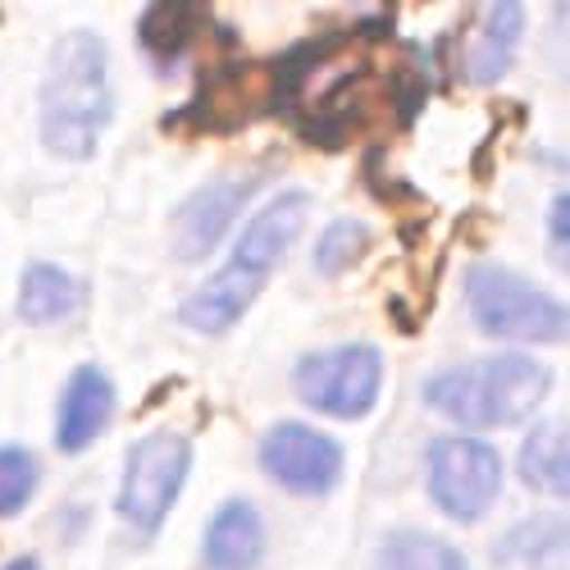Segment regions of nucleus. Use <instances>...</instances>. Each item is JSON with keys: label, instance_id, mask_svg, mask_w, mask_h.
<instances>
[{"label": "nucleus", "instance_id": "f257e3e1", "mask_svg": "<svg viewBox=\"0 0 570 570\" xmlns=\"http://www.w3.org/2000/svg\"><path fill=\"white\" fill-rule=\"evenodd\" d=\"M306 215H311V193H302V187H288L269 206H261L247 219L243 237H237L228 265L178 306V320L187 328H197V334H224V328H233L252 311V302L261 297L278 261L288 256V247L297 243V233L306 228Z\"/></svg>", "mask_w": 570, "mask_h": 570}, {"label": "nucleus", "instance_id": "f03ea898", "mask_svg": "<svg viewBox=\"0 0 570 570\" xmlns=\"http://www.w3.org/2000/svg\"><path fill=\"white\" fill-rule=\"evenodd\" d=\"M115 115L110 51L97 32L73 28L56 41L41 82V141L51 156L87 160Z\"/></svg>", "mask_w": 570, "mask_h": 570}, {"label": "nucleus", "instance_id": "7ed1b4c3", "mask_svg": "<svg viewBox=\"0 0 570 570\" xmlns=\"http://www.w3.org/2000/svg\"><path fill=\"white\" fill-rule=\"evenodd\" d=\"M548 389L552 370L543 361L507 352L439 370L424 384V402L461 430H502V424H520L525 415H534Z\"/></svg>", "mask_w": 570, "mask_h": 570}, {"label": "nucleus", "instance_id": "20e7f679", "mask_svg": "<svg viewBox=\"0 0 570 570\" xmlns=\"http://www.w3.org/2000/svg\"><path fill=\"white\" fill-rule=\"evenodd\" d=\"M465 306L480 334L502 343H566L570 328V315L552 293L502 265H474L465 274Z\"/></svg>", "mask_w": 570, "mask_h": 570}, {"label": "nucleus", "instance_id": "39448f33", "mask_svg": "<svg viewBox=\"0 0 570 570\" xmlns=\"http://www.w3.org/2000/svg\"><path fill=\"white\" fill-rule=\"evenodd\" d=\"M193 470V443L174 430H156L147 439H137L124 461V484H119V515L137 534H160L169 520L183 480Z\"/></svg>", "mask_w": 570, "mask_h": 570}, {"label": "nucleus", "instance_id": "423d86ee", "mask_svg": "<svg viewBox=\"0 0 570 570\" xmlns=\"http://www.w3.org/2000/svg\"><path fill=\"white\" fill-rule=\"evenodd\" d=\"M293 384L311 411L334 415V420H361L374 411L379 389H384V356L370 343L328 347L297 365Z\"/></svg>", "mask_w": 570, "mask_h": 570}, {"label": "nucleus", "instance_id": "0eeeda50", "mask_svg": "<svg viewBox=\"0 0 570 570\" xmlns=\"http://www.w3.org/2000/svg\"><path fill=\"white\" fill-rule=\"evenodd\" d=\"M502 493V452L470 434H443L430 443V498L443 515L474 525Z\"/></svg>", "mask_w": 570, "mask_h": 570}, {"label": "nucleus", "instance_id": "6e6552de", "mask_svg": "<svg viewBox=\"0 0 570 570\" xmlns=\"http://www.w3.org/2000/svg\"><path fill=\"white\" fill-rule=\"evenodd\" d=\"M261 465L274 484H283L297 498H324L343 480V448L311 430V424L283 420L261 439Z\"/></svg>", "mask_w": 570, "mask_h": 570}, {"label": "nucleus", "instance_id": "1a4fd4ad", "mask_svg": "<svg viewBox=\"0 0 570 570\" xmlns=\"http://www.w3.org/2000/svg\"><path fill=\"white\" fill-rule=\"evenodd\" d=\"M256 187H261L256 174H224V178L197 187V193L174 210V224H169L174 256L187 265L206 261L219 247V237L228 233V224L237 219V210L252 202Z\"/></svg>", "mask_w": 570, "mask_h": 570}, {"label": "nucleus", "instance_id": "9d476101", "mask_svg": "<svg viewBox=\"0 0 570 570\" xmlns=\"http://www.w3.org/2000/svg\"><path fill=\"white\" fill-rule=\"evenodd\" d=\"M520 37H525V6L515 0H493V6H480L470 14V28L461 32V51H456V73L470 87H489L498 82L515 51Z\"/></svg>", "mask_w": 570, "mask_h": 570}, {"label": "nucleus", "instance_id": "9b49d317", "mask_svg": "<svg viewBox=\"0 0 570 570\" xmlns=\"http://www.w3.org/2000/svg\"><path fill=\"white\" fill-rule=\"evenodd\" d=\"M115 415V384L101 365H78L65 384L60 411H56V448L60 452H87L101 439V430Z\"/></svg>", "mask_w": 570, "mask_h": 570}, {"label": "nucleus", "instance_id": "f8f14e48", "mask_svg": "<svg viewBox=\"0 0 570 570\" xmlns=\"http://www.w3.org/2000/svg\"><path fill=\"white\" fill-rule=\"evenodd\" d=\"M265 557V520L252 502H224L206 530L210 570H256Z\"/></svg>", "mask_w": 570, "mask_h": 570}, {"label": "nucleus", "instance_id": "ddd939ff", "mask_svg": "<svg viewBox=\"0 0 570 570\" xmlns=\"http://www.w3.org/2000/svg\"><path fill=\"white\" fill-rule=\"evenodd\" d=\"M82 306L78 278L65 274L60 265H28L19 283V315L28 324H56Z\"/></svg>", "mask_w": 570, "mask_h": 570}, {"label": "nucleus", "instance_id": "4468645a", "mask_svg": "<svg viewBox=\"0 0 570 570\" xmlns=\"http://www.w3.org/2000/svg\"><path fill=\"white\" fill-rule=\"evenodd\" d=\"M566 420H548L525 439L520 448V480H525L534 493L548 498H566L570 474H566Z\"/></svg>", "mask_w": 570, "mask_h": 570}, {"label": "nucleus", "instance_id": "2eb2a0df", "mask_svg": "<svg viewBox=\"0 0 570 570\" xmlns=\"http://www.w3.org/2000/svg\"><path fill=\"white\" fill-rule=\"evenodd\" d=\"M379 570H470L465 552L439 534L397 530L379 548Z\"/></svg>", "mask_w": 570, "mask_h": 570}, {"label": "nucleus", "instance_id": "dca6fc26", "mask_svg": "<svg viewBox=\"0 0 570 570\" xmlns=\"http://www.w3.org/2000/svg\"><path fill=\"white\" fill-rule=\"evenodd\" d=\"M197 23H202V10L197 6H183V0H160L141 14V46L156 56V60H174L187 51V41L197 37Z\"/></svg>", "mask_w": 570, "mask_h": 570}, {"label": "nucleus", "instance_id": "f3484780", "mask_svg": "<svg viewBox=\"0 0 570 570\" xmlns=\"http://www.w3.org/2000/svg\"><path fill=\"white\" fill-rule=\"evenodd\" d=\"M543 552L561 566L566 557V525L557 515H543V520H530V525H520L502 548H498V561H515V566H525V570H548L543 566Z\"/></svg>", "mask_w": 570, "mask_h": 570}, {"label": "nucleus", "instance_id": "a211bd4d", "mask_svg": "<svg viewBox=\"0 0 570 570\" xmlns=\"http://www.w3.org/2000/svg\"><path fill=\"white\" fill-rule=\"evenodd\" d=\"M370 247V228L356 224V219H334L324 228L320 247H315V269L324 278H338L343 269H352L361 261V252Z\"/></svg>", "mask_w": 570, "mask_h": 570}, {"label": "nucleus", "instance_id": "6ab92c4d", "mask_svg": "<svg viewBox=\"0 0 570 570\" xmlns=\"http://www.w3.org/2000/svg\"><path fill=\"white\" fill-rule=\"evenodd\" d=\"M37 493V456L23 448H0V515H14Z\"/></svg>", "mask_w": 570, "mask_h": 570}, {"label": "nucleus", "instance_id": "aec40b11", "mask_svg": "<svg viewBox=\"0 0 570 570\" xmlns=\"http://www.w3.org/2000/svg\"><path fill=\"white\" fill-rule=\"evenodd\" d=\"M548 224H552V261L566 269V197H552Z\"/></svg>", "mask_w": 570, "mask_h": 570}, {"label": "nucleus", "instance_id": "412c9836", "mask_svg": "<svg viewBox=\"0 0 570 570\" xmlns=\"http://www.w3.org/2000/svg\"><path fill=\"white\" fill-rule=\"evenodd\" d=\"M0 570H41V566H37V557H14L10 566H0Z\"/></svg>", "mask_w": 570, "mask_h": 570}]
</instances>
